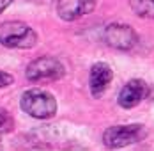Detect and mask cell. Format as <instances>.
I'll use <instances>...</instances> for the list:
<instances>
[{"instance_id":"ba28073f","label":"cell","mask_w":154,"mask_h":151,"mask_svg":"<svg viewBox=\"0 0 154 151\" xmlns=\"http://www.w3.org/2000/svg\"><path fill=\"white\" fill-rule=\"evenodd\" d=\"M112 80H113L112 68L106 62H96L91 68V75H89V87L94 98H101Z\"/></svg>"},{"instance_id":"30bf717a","label":"cell","mask_w":154,"mask_h":151,"mask_svg":"<svg viewBox=\"0 0 154 151\" xmlns=\"http://www.w3.org/2000/svg\"><path fill=\"white\" fill-rule=\"evenodd\" d=\"M13 128H14V119H13V116H11L5 108H0V135L11 132Z\"/></svg>"},{"instance_id":"7a4b0ae2","label":"cell","mask_w":154,"mask_h":151,"mask_svg":"<svg viewBox=\"0 0 154 151\" xmlns=\"http://www.w3.org/2000/svg\"><path fill=\"white\" fill-rule=\"evenodd\" d=\"M37 43V34L35 30L29 27L23 21H5L0 25V45L7 46V48H20V50H27L32 48Z\"/></svg>"},{"instance_id":"277c9868","label":"cell","mask_w":154,"mask_h":151,"mask_svg":"<svg viewBox=\"0 0 154 151\" xmlns=\"http://www.w3.org/2000/svg\"><path fill=\"white\" fill-rule=\"evenodd\" d=\"M66 75V68L55 57H37L27 66V78L30 82H55Z\"/></svg>"},{"instance_id":"8992f818","label":"cell","mask_w":154,"mask_h":151,"mask_svg":"<svg viewBox=\"0 0 154 151\" xmlns=\"http://www.w3.org/2000/svg\"><path fill=\"white\" fill-rule=\"evenodd\" d=\"M147 96H149V85L142 78H131L121 89L117 101L122 108H133L140 105Z\"/></svg>"},{"instance_id":"9c48e42d","label":"cell","mask_w":154,"mask_h":151,"mask_svg":"<svg viewBox=\"0 0 154 151\" xmlns=\"http://www.w3.org/2000/svg\"><path fill=\"white\" fill-rule=\"evenodd\" d=\"M133 13L145 20H154V0H129Z\"/></svg>"},{"instance_id":"5b68a950","label":"cell","mask_w":154,"mask_h":151,"mask_svg":"<svg viewBox=\"0 0 154 151\" xmlns=\"http://www.w3.org/2000/svg\"><path fill=\"white\" fill-rule=\"evenodd\" d=\"M103 37L108 46L121 50V52L133 50L138 43V34L135 32L133 27H129L126 23H110L105 29Z\"/></svg>"},{"instance_id":"52a82bcc","label":"cell","mask_w":154,"mask_h":151,"mask_svg":"<svg viewBox=\"0 0 154 151\" xmlns=\"http://www.w3.org/2000/svg\"><path fill=\"white\" fill-rule=\"evenodd\" d=\"M96 0H57V13L64 21H75L91 14Z\"/></svg>"},{"instance_id":"7c38bea8","label":"cell","mask_w":154,"mask_h":151,"mask_svg":"<svg viewBox=\"0 0 154 151\" xmlns=\"http://www.w3.org/2000/svg\"><path fill=\"white\" fill-rule=\"evenodd\" d=\"M13 0H0V13H4L5 11V7H9V4H11Z\"/></svg>"},{"instance_id":"6da1fadb","label":"cell","mask_w":154,"mask_h":151,"mask_svg":"<svg viewBox=\"0 0 154 151\" xmlns=\"http://www.w3.org/2000/svg\"><path fill=\"white\" fill-rule=\"evenodd\" d=\"M20 105L23 112L35 119H50L57 114V100L45 89H29L23 92Z\"/></svg>"},{"instance_id":"3957f363","label":"cell","mask_w":154,"mask_h":151,"mask_svg":"<svg viewBox=\"0 0 154 151\" xmlns=\"http://www.w3.org/2000/svg\"><path fill=\"white\" fill-rule=\"evenodd\" d=\"M145 135H147V130L143 124H115L105 130L103 142L110 149H119V148H126L143 140Z\"/></svg>"},{"instance_id":"8fae6325","label":"cell","mask_w":154,"mask_h":151,"mask_svg":"<svg viewBox=\"0 0 154 151\" xmlns=\"http://www.w3.org/2000/svg\"><path fill=\"white\" fill-rule=\"evenodd\" d=\"M13 82H14V76L9 75V73H5V71H0V89L11 85Z\"/></svg>"}]
</instances>
